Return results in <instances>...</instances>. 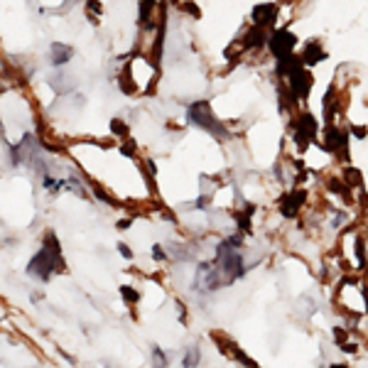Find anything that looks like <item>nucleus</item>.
I'll return each instance as SVG.
<instances>
[{
    "label": "nucleus",
    "mask_w": 368,
    "mask_h": 368,
    "mask_svg": "<svg viewBox=\"0 0 368 368\" xmlns=\"http://www.w3.org/2000/svg\"><path fill=\"white\" fill-rule=\"evenodd\" d=\"M123 294H126V297H130V299H138V292H133V290H128V287L123 290Z\"/></svg>",
    "instance_id": "9b49d317"
},
{
    "label": "nucleus",
    "mask_w": 368,
    "mask_h": 368,
    "mask_svg": "<svg viewBox=\"0 0 368 368\" xmlns=\"http://www.w3.org/2000/svg\"><path fill=\"white\" fill-rule=\"evenodd\" d=\"M253 20L263 27V25H270L275 20V5H258L256 13H253Z\"/></svg>",
    "instance_id": "423d86ee"
},
{
    "label": "nucleus",
    "mask_w": 368,
    "mask_h": 368,
    "mask_svg": "<svg viewBox=\"0 0 368 368\" xmlns=\"http://www.w3.org/2000/svg\"><path fill=\"white\" fill-rule=\"evenodd\" d=\"M54 265H59V258H56V248H52L49 251V243H47V248L30 263V273L32 275H37L39 280H49V275H52V270H54Z\"/></svg>",
    "instance_id": "f257e3e1"
},
{
    "label": "nucleus",
    "mask_w": 368,
    "mask_h": 368,
    "mask_svg": "<svg viewBox=\"0 0 368 368\" xmlns=\"http://www.w3.org/2000/svg\"><path fill=\"white\" fill-rule=\"evenodd\" d=\"M339 143H344V135H341V133H334V130H329V143H327V145H329V150H334V147H336Z\"/></svg>",
    "instance_id": "9d476101"
},
{
    "label": "nucleus",
    "mask_w": 368,
    "mask_h": 368,
    "mask_svg": "<svg viewBox=\"0 0 368 368\" xmlns=\"http://www.w3.org/2000/svg\"><path fill=\"white\" fill-rule=\"evenodd\" d=\"M189 118H192L194 123H199L202 128H209V130H214V133H221V126H219V120L214 118L209 103H194L192 110H189Z\"/></svg>",
    "instance_id": "f03ea898"
},
{
    "label": "nucleus",
    "mask_w": 368,
    "mask_h": 368,
    "mask_svg": "<svg viewBox=\"0 0 368 368\" xmlns=\"http://www.w3.org/2000/svg\"><path fill=\"white\" fill-rule=\"evenodd\" d=\"M319 59H324V52L319 49V44H307V49H304V61L307 64H317Z\"/></svg>",
    "instance_id": "6e6552de"
},
{
    "label": "nucleus",
    "mask_w": 368,
    "mask_h": 368,
    "mask_svg": "<svg viewBox=\"0 0 368 368\" xmlns=\"http://www.w3.org/2000/svg\"><path fill=\"white\" fill-rule=\"evenodd\" d=\"M314 130H317L314 118H312V115H304V118H302V123H299V135H297L299 145H304V147H307V143H310V138L314 135Z\"/></svg>",
    "instance_id": "39448f33"
},
{
    "label": "nucleus",
    "mask_w": 368,
    "mask_h": 368,
    "mask_svg": "<svg viewBox=\"0 0 368 368\" xmlns=\"http://www.w3.org/2000/svg\"><path fill=\"white\" fill-rule=\"evenodd\" d=\"M302 199H304V194H302V192H297V194H292V197H287V199L282 202V214H287V216H292V214L297 211V206L302 204Z\"/></svg>",
    "instance_id": "0eeeda50"
},
{
    "label": "nucleus",
    "mask_w": 368,
    "mask_h": 368,
    "mask_svg": "<svg viewBox=\"0 0 368 368\" xmlns=\"http://www.w3.org/2000/svg\"><path fill=\"white\" fill-rule=\"evenodd\" d=\"M52 49H54V52H52V61H54V64H61V61H67V59L72 56V49L64 47V44H54Z\"/></svg>",
    "instance_id": "1a4fd4ad"
},
{
    "label": "nucleus",
    "mask_w": 368,
    "mask_h": 368,
    "mask_svg": "<svg viewBox=\"0 0 368 368\" xmlns=\"http://www.w3.org/2000/svg\"><path fill=\"white\" fill-rule=\"evenodd\" d=\"M294 35L292 32H287V30H280V32H275L273 35V39H270V49H273V54L275 56H290L292 54V47H294Z\"/></svg>",
    "instance_id": "7ed1b4c3"
},
{
    "label": "nucleus",
    "mask_w": 368,
    "mask_h": 368,
    "mask_svg": "<svg viewBox=\"0 0 368 368\" xmlns=\"http://www.w3.org/2000/svg\"><path fill=\"white\" fill-rule=\"evenodd\" d=\"M290 79H292V91L297 93V96H307V91H310V86H312V76L307 74L304 69H294L292 74H290Z\"/></svg>",
    "instance_id": "20e7f679"
}]
</instances>
